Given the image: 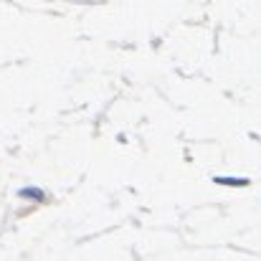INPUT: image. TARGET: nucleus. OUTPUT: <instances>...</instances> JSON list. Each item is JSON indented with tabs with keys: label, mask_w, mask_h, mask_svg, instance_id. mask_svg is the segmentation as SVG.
Here are the masks:
<instances>
[{
	"label": "nucleus",
	"mask_w": 261,
	"mask_h": 261,
	"mask_svg": "<svg viewBox=\"0 0 261 261\" xmlns=\"http://www.w3.org/2000/svg\"><path fill=\"white\" fill-rule=\"evenodd\" d=\"M218 185H249V177H213Z\"/></svg>",
	"instance_id": "f03ea898"
},
{
	"label": "nucleus",
	"mask_w": 261,
	"mask_h": 261,
	"mask_svg": "<svg viewBox=\"0 0 261 261\" xmlns=\"http://www.w3.org/2000/svg\"><path fill=\"white\" fill-rule=\"evenodd\" d=\"M18 195L28 198V200H43V190L41 188H23V190H18Z\"/></svg>",
	"instance_id": "f257e3e1"
}]
</instances>
